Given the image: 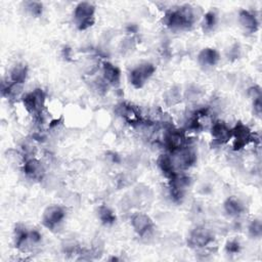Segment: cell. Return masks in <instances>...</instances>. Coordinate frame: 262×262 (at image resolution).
<instances>
[{
    "label": "cell",
    "mask_w": 262,
    "mask_h": 262,
    "mask_svg": "<svg viewBox=\"0 0 262 262\" xmlns=\"http://www.w3.org/2000/svg\"><path fill=\"white\" fill-rule=\"evenodd\" d=\"M195 19V8L190 5H183L179 9L170 10L165 15V24L173 30L188 29Z\"/></svg>",
    "instance_id": "1"
},
{
    "label": "cell",
    "mask_w": 262,
    "mask_h": 262,
    "mask_svg": "<svg viewBox=\"0 0 262 262\" xmlns=\"http://www.w3.org/2000/svg\"><path fill=\"white\" fill-rule=\"evenodd\" d=\"M94 13H95V6L91 2L83 1L78 3L73 13L78 29L86 30L89 27H91L95 21Z\"/></svg>",
    "instance_id": "2"
},
{
    "label": "cell",
    "mask_w": 262,
    "mask_h": 262,
    "mask_svg": "<svg viewBox=\"0 0 262 262\" xmlns=\"http://www.w3.org/2000/svg\"><path fill=\"white\" fill-rule=\"evenodd\" d=\"M45 97L44 91L41 88H36L23 96L24 106L28 113L39 119L45 104Z\"/></svg>",
    "instance_id": "3"
},
{
    "label": "cell",
    "mask_w": 262,
    "mask_h": 262,
    "mask_svg": "<svg viewBox=\"0 0 262 262\" xmlns=\"http://www.w3.org/2000/svg\"><path fill=\"white\" fill-rule=\"evenodd\" d=\"M231 139L233 149L239 150L254 141V134L247 125L238 122L231 129Z\"/></svg>",
    "instance_id": "4"
},
{
    "label": "cell",
    "mask_w": 262,
    "mask_h": 262,
    "mask_svg": "<svg viewBox=\"0 0 262 262\" xmlns=\"http://www.w3.org/2000/svg\"><path fill=\"white\" fill-rule=\"evenodd\" d=\"M156 67L150 62H142L131 70L129 73V82L135 88H141L145 82L154 75Z\"/></svg>",
    "instance_id": "5"
},
{
    "label": "cell",
    "mask_w": 262,
    "mask_h": 262,
    "mask_svg": "<svg viewBox=\"0 0 262 262\" xmlns=\"http://www.w3.org/2000/svg\"><path fill=\"white\" fill-rule=\"evenodd\" d=\"M212 232L204 226H196L190 230L187 236V245L193 249H203L213 242Z\"/></svg>",
    "instance_id": "6"
},
{
    "label": "cell",
    "mask_w": 262,
    "mask_h": 262,
    "mask_svg": "<svg viewBox=\"0 0 262 262\" xmlns=\"http://www.w3.org/2000/svg\"><path fill=\"white\" fill-rule=\"evenodd\" d=\"M169 181L171 198L175 202H180L183 199L186 189L190 186L191 178L185 174L176 173L171 179H169Z\"/></svg>",
    "instance_id": "7"
},
{
    "label": "cell",
    "mask_w": 262,
    "mask_h": 262,
    "mask_svg": "<svg viewBox=\"0 0 262 262\" xmlns=\"http://www.w3.org/2000/svg\"><path fill=\"white\" fill-rule=\"evenodd\" d=\"M64 217L66 211L63 207L59 205H50L43 211L42 224L48 229H54L62 222Z\"/></svg>",
    "instance_id": "8"
},
{
    "label": "cell",
    "mask_w": 262,
    "mask_h": 262,
    "mask_svg": "<svg viewBox=\"0 0 262 262\" xmlns=\"http://www.w3.org/2000/svg\"><path fill=\"white\" fill-rule=\"evenodd\" d=\"M174 155V157L172 156L174 165L177 168L180 169H187L189 167H191L192 165H194V163L196 162V154L194 151V149L190 146H183L182 148L172 152Z\"/></svg>",
    "instance_id": "9"
},
{
    "label": "cell",
    "mask_w": 262,
    "mask_h": 262,
    "mask_svg": "<svg viewBox=\"0 0 262 262\" xmlns=\"http://www.w3.org/2000/svg\"><path fill=\"white\" fill-rule=\"evenodd\" d=\"M164 144L171 152H174L186 145V136L183 131L169 128L164 135Z\"/></svg>",
    "instance_id": "10"
},
{
    "label": "cell",
    "mask_w": 262,
    "mask_h": 262,
    "mask_svg": "<svg viewBox=\"0 0 262 262\" xmlns=\"http://www.w3.org/2000/svg\"><path fill=\"white\" fill-rule=\"evenodd\" d=\"M131 226L139 236H144L154 227L152 220L144 213H135L131 217Z\"/></svg>",
    "instance_id": "11"
},
{
    "label": "cell",
    "mask_w": 262,
    "mask_h": 262,
    "mask_svg": "<svg viewBox=\"0 0 262 262\" xmlns=\"http://www.w3.org/2000/svg\"><path fill=\"white\" fill-rule=\"evenodd\" d=\"M23 171L28 178L36 181L43 179L45 175L44 166L39 160L35 158H29L25 161L23 165Z\"/></svg>",
    "instance_id": "12"
},
{
    "label": "cell",
    "mask_w": 262,
    "mask_h": 262,
    "mask_svg": "<svg viewBox=\"0 0 262 262\" xmlns=\"http://www.w3.org/2000/svg\"><path fill=\"white\" fill-rule=\"evenodd\" d=\"M211 135L216 144H225L231 139V129L225 123L217 121L212 124Z\"/></svg>",
    "instance_id": "13"
},
{
    "label": "cell",
    "mask_w": 262,
    "mask_h": 262,
    "mask_svg": "<svg viewBox=\"0 0 262 262\" xmlns=\"http://www.w3.org/2000/svg\"><path fill=\"white\" fill-rule=\"evenodd\" d=\"M196 58L200 66L204 68H211L217 64L220 59V55L215 48L206 47L199 52Z\"/></svg>",
    "instance_id": "14"
},
{
    "label": "cell",
    "mask_w": 262,
    "mask_h": 262,
    "mask_svg": "<svg viewBox=\"0 0 262 262\" xmlns=\"http://www.w3.org/2000/svg\"><path fill=\"white\" fill-rule=\"evenodd\" d=\"M238 23L241 27L247 33H255L258 30L259 23L256 15L246 9H242L238 12Z\"/></svg>",
    "instance_id": "15"
},
{
    "label": "cell",
    "mask_w": 262,
    "mask_h": 262,
    "mask_svg": "<svg viewBox=\"0 0 262 262\" xmlns=\"http://www.w3.org/2000/svg\"><path fill=\"white\" fill-rule=\"evenodd\" d=\"M102 76L106 84L112 86H118L121 80L120 69L110 61H104L102 63Z\"/></svg>",
    "instance_id": "16"
},
{
    "label": "cell",
    "mask_w": 262,
    "mask_h": 262,
    "mask_svg": "<svg viewBox=\"0 0 262 262\" xmlns=\"http://www.w3.org/2000/svg\"><path fill=\"white\" fill-rule=\"evenodd\" d=\"M157 164H158V167L161 170V172L168 179H171L177 173L173 159L168 154L160 155L157 160Z\"/></svg>",
    "instance_id": "17"
},
{
    "label": "cell",
    "mask_w": 262,
    "mask_h": 262,
    "mask_svg": "<svg viewBox=\"0 0 262 262\" xmlns=\"http://www.w3.org/2000/svg\"><path fill=\"white\" fill-rule=\"evenodd\" d=\"M223 207H224V211L229 216H232V217L239 216L245 211L244 204L235 196H229L228 199H226V201L223 204Z\"/></svg>",
    "instance_id": "18"
},
{
    "label": "cell",
    "mask_w": 262,
    "mask_h": 262,
    "mask_svg": "<svg viewBox=\"0 0 262 262\" xmlns=\"http://www.w3.org/2000/svg\"><path fill=\"white\" fill-rule=\"evenodd\" d=\"M28 77V68L26 64H15L10 71V82L23 85Z\"/></svg>",
    "instance_id": "19"
},
{
    "label": "cell",
    "mask_w": 262,
    "mask_h": 262,
    "mask_svg": "<svg viewBox=\"0 0 262 262\" xmlns=\"http://www.w3.org/2000/svg\"><path fill=\"white\" fill-rule=\"evenodd\" d=\"M98 218L104 225H111L116 221V215L105 205H101L98 208Z\"/></svg>",
    "instance_id": "20"
},
{
    "label": "cell",
    "mask_w": 262,
    "mask_h": 262,
    "mask_svg": "<svg viewBox=\"0 0 262 262\" xmlns=\"http://www.w3.org/2000/svg\"><path fill=\"white\" fill-rule=\"evenodd\" d=\"M165 101L168 105H174L181 100L180 90L177 87H172L168 89L165 93Z\"/></svg>",
    "instance_id": "21"
},
{
    "label": "cell",
    "mask_w": 262,
    "mask_h": 262,
    "mask_svg": "<svg viewBox=\"0 0 262 262\" xmlns=\"http://www.w3.org/2000/svg\"><path fill=\"white\" fill-rule=\"evenodd\" d=\"M249 234L252 237H260L262 235V223L260 219H254L251 221L248 227Z\"/></svg>",
    "instance_id": "22"
},
{
    "label": "cell",
    "mask_w": 262,
    "mask_h": 262,
    "mask_svg": "<svg viewBox=\"0 0 262 262\" xmlns=\"http://www.w3.org/2000/svg\"><path fill=\"white\" fill-rule=\"evenodd\" d=\"M216 14L213 11H208L205 15H204V21H203V26H204V30L206 31H211L213 30V28L216 25Z\"/></svg>",
    "instance_id": "23"
},
{
    "label": "cell",
    "mask_w": 262,
    "mask_h": 262,
    "mask_svg": "<svg viewBox=\"0 0 262 262\" xmlns=\"http://www.w3.org/2000/svg\"><path fill=\"white\" fill-rule=\"evenodd\" d=\"M26 8L27 10L34 16H39L40 14H42V10H43V5L40 2L37 1H30V2H26Z\"/></svg>",
    "instance_id": "24"
},
{
    "label": "cell",
    "mask_w": 262,
    "mask_h": 262,
    "mask_svg": "<svg viewBox=\"0 0 262 262\" xmlns=\"http://www.w3.org/2000/svg\"><path fill=\"white\" fill-rule=\"evenodd\" d=\"M248 95L252 100H255L257 98L262 97L261 94V88L259 86H253L248 89Z\"/></svg>",
    "instance_id": "25"
},
{
    "label": "cell",
    "mask_w": 262,
    "mask_h": 262,
    "mask_svg": "<svg viewBox=\"0 0 262 262\" xmlns=\"http://www.w3.org/2000/svg\"><path fill=\"white\" fill-rule=\"evenodd\" d=\"M225 250L227 253H230V254H235L239 251V244L238 242L236 241H230L226 244L225 246Z\"/></svg>",
    "instance_id": "26"
},
{
    "label": "cell",
    "mask_w": 262,
    "mask_h": 262,
    "mask_svg": "<svg viewBox=\"0 0 262 262\" xmlns=\"http://www.w3.org/2000/svg\"><path fill=\"white\" fill-rule=\"evenodd\" d=\"M261 98H262V97L253 100L254 112H255L258 116H260V115H261V112H262V100H261Z\"/></svg>",
    "instance_id": "27"
}]
</instances>
